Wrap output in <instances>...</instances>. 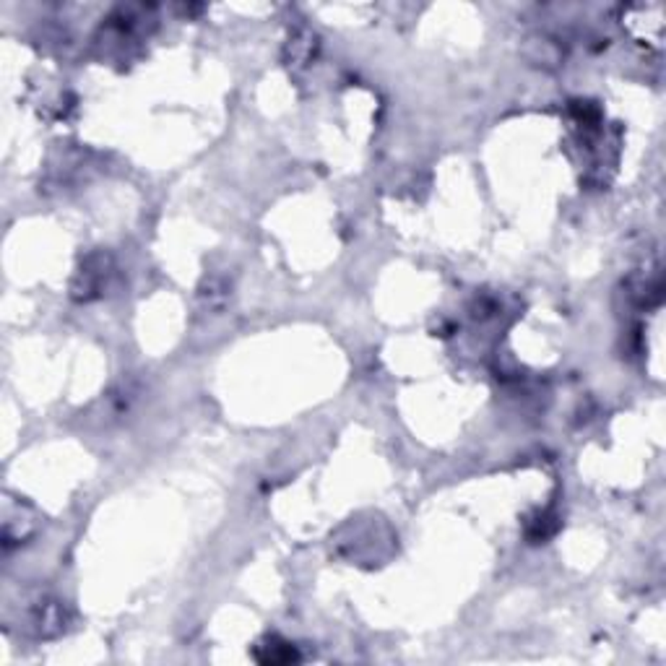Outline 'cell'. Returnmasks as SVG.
<instances>
[{
	"instance_id": "1",
	"label": "cell",
	"mask_w": 666,
	"mask_h": 666,
	"mask_svg": "<svg viewBox=\"0 0 666 666\" xmlns=\"http://www.w3.org/2000/svg\"><path fill=\"white\" fill-rule=\"evenodd\" d=\"M109 276V255L105 252H94L84 261V266L78 269L76 279H73V297L76 300H94L105 292V282Z\"/></svg>"
},
{
	"instance_id": "2",
	"label": "cell",
	"mask_w": 666,
	"mask_h": 666,
	"mask_svg": "<svg viewBox=\"0 0 666 666\" xmlns=\"http://www.w3.org/2000/svg\"><path fill=\"white\" fill-rule=\"evenodd\" d=\"M32 628L42 638H53L66 630V612L55 599H36L32 610Z\"/></svg>"
},
{
	"instance_id": "3",
	"label": "cell",
	"mask_w": 666,
	"mask_h": 666,
	"mask_svg": "<svg viewBox=\"0 0 666 666\" xmlns=\"http://www.w3.org/2000/svg\"><path fill=\"white\" fill-rule=\"evenodd\" d=\"M232 300V282L227 276H219L211 273L200 282L199 287V302L203 310H211V313H221L224 307L230 305Z\"/></svg>"
},
{
	"instance_id": "4",
	"label": "cell",
	"mask_w": 666,
	"mask_h": 666,
	"mask_svg": "<svg viewBox=\"0 0 666 666\" xmlns=\"http://www.w3.org/2000/svg\"><path fill=\"white\" fill-rule=\"evenodd\" d=\"M315 50H318L315 35L307 32V29H297L294 35L289 36L287 47H284V60H287V66H292V68H300V66H307L313 60Z\"/></svg>"
},
{
	"instance_id": "5",
	"label": "cell",
	"mask_w": 666,
	"mask_h": 666,
	"mask_svg": "<svg viewBox=\"0 0 666 666\" xmlns=\"http://www.w3.org/2000/svg\"><path fill=\"white\" fill-rule=\"evenodd\" d=\"M255 659L261 664H289V661H297V653L289 643H282L279 638H269L263 646H258Z\"/></svg>"
}]
</instances>
